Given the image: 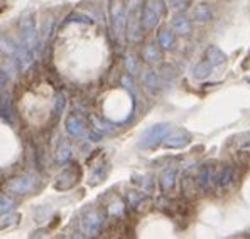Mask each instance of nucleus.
I'll return each mask as SVG.
<instances>
[{
  "mask_svg": "<svg viewBox=\"0 0 250 239\" xmlns=\"http://www.w3.org/2000/svg\"><path fill=\"white\" fill-rule=\"evenodd\" d=\"M227 61V54L223 51H220L216 46H208L205 51L203 59L194 66V78L196 79H205L208 74H211V71L218 66H222Z\"/></svg>",
  "mask_w": 250,
  "mask_h": 239,
  "instance_id": "nucleus-1",
  "label": "nucleus"
},
{
  "mask_svg": "<svg viewBox=\"0 0 250 239\" xmlns=\"http://www.w3.org/2000/svg\"><path fill=\"white\" fill-rule=\"evenodd\" d=\"M163 14H164L163 0H146L144 7H142V14H141L142 29H146V31L156 29V25L161 22Z\"/></svg>",
  "mask_w": 250,
  "mask_h": 239,
  "instance_id": "nucleus-2",
  "label": "nucleus"
},
{
  "mask_svg": "<svg viewBox=\"0 0 250 239\" xmlns=\"http://www.w3.org/2000/svg\"><path fill=\"white\" fill-rule=\"evenodd\" d=\"M171 131V127H169L167 123H157V125H152V127H149L144 133L141 135V138H139L137 145L139 148H154V147H157L159 143H163V140L166 138V135Z\"/></svg>",
  "mask_w": 250,
  "mask_h": 239,
  "instance_id": "nucleus-3",
  "label": "nucleus"
},
{
  "mask_svg": "<svg viewBox=\"0 0 250 239\" xmlns=\"http://www.w3.org/2000/svg\"><path fill=\"white\" fill-rule=\"evenodd\" d=\"M139 12V0H128V10H127V22H125V31H127V39L132 42H137L141 39V29L142 20Z\"/></svg>",
  "mask_w": 250,
  "mask_h": 239,
  "instance_id": "nucleus-4",
  "label": "nucleus"
},
{
  "mask_svg": "<svg viewBox=\"0 0 250 239\" xmlns=\"http://www.w3.org/2000/svg\"><path fill=\"white\" fill-rule=\"evenodd\" d=\"M19 34H21V44L27 51L34 53L36 46H38V29H36L34 16L29 14L24 16L19 22Z\"/></svg>",
  "mask_w": 250,
  "mask_h": 239,
  "instance_id": "nucleus-5",
  "label": "nucleus"
},
{
  "mask_svg": "<svg viewBox=\"0 0 250 239\" xmlns=\"http://www.w3.org/2000/svg\"><path fill=\"white\" fill-rule=\"evenodd\" d=\"M125 22H127V14H125L124 2L122 0H110V24H112L113 36L117 39L122 36Z\"/></svg>",
  "mask_w": 250,
  "mask_h": 239,
  "instance_id": "nucleus-6",
  "label": "nucleus"
},
{
  "mask_svg": "<svg viewBox=\"0 0 250 239\" xmlns=\"http://www.w3.org/2000/svg\"><path fill=\"white\" fill-rule=\"evenodd\" d=\"M36 189V179L32 175H21V177L10 179L7 182V190L10 194H17V196H24Z\"/></svg>",
  "mask_w": 250,
  "mask_h": 239,
  "instance_id": "nucleus-7",
  "label": "nucleus"
},
{
  "mask_svg": "<svg viewBox=\"0 0 250 239\" xmlns=\"http://www.w3.org/2000/svg\"><path fill=\"white\" fill-rule=\"evenodd\" d=\"M102 224H104L102 216L98 214L97 211H90L82 218L80 227H82V233L84 236L93 238V236H98V233H100V229H102Z\"/></svg>",
  "mask_w": 250,
  "mask_h": 239,
  "instance_id": "nucleus-8",
  "label": "nucleus"
},
{
  "mask_svg": "<svg viewBox=\"0 0 250 239\" xmlns=\"http://www.w3.org/2000/svg\"><path fill=\"white\" fill-rule=\"evenodd\" d=\"M78 179H80V168H78V165H73V167L61 172L56 184H54V187H56L58 190H68L78 182Z\"/></svg>",
  "mask_w": 250,
  "mask_h": 239,
  "instance_id": "nucleus-9",
  "label": "nucleus"
},
{
  "mask_svg": "<svg viewBox=\"0 0 250 239\" xmlns=\"http://www.w3.org/2000/svg\"><path fill=\"white\" fill-rule=\"evenodd\" d=\"M189 142H191L189 131L179 128V130H174L172 133L169 131L166 135V138L163 140V145L166 147V148H183V147H186Z\"/></svg>",
  "mask_w": 250,
  "mask_h": 239,
  "instance_id": "nucleus-10",
  "label": "nucleus"
},
{
  "mask_svg": "<svg viewBox=\"0 0 250 239\" xmlns=\"http://www.w3.org/2000/svg\"><path fill=\"white\" fill-rule=\"evenodd\" d=\"M233 180H235V168L231 167V165L220 167L218 170H215V174H213V182H215L220 189H225V187H229Z\"/></svg>",
  "mask_w": 250,
  "mask_h": 239,
  "instance_id": "nucleus-11",
  "label": "nucleus"
},
{
  "mask_svg": "<svg viewBox=\"0 0 250 239\" xmlns=\"http://www.w3.org/2000/svg\"><path fill=\"white\" fill-rule=\"evenodd\" d=\"M172 31L176 32V34L179 36H189L191 31H193V24H191V20L188 19V16L185 14H176L174 17H172Z\"/></svg>",
  "mask_w": 250,
  "mask_h": 239,
  "instance_id": "nucleus-12",
  "label": "nucleus"
},
{
  "mask_svg": "<svg viewBox=\"0 0 250 239\" xmlns=\"http://www.w3.org/2000/svg\"><path fill=\"white\" fill-rule=\"evenodd\" d=\"M64 125H66V131H68L69 135H73V137H80V135L84 133V121L82 116L75 115V113L68 115Z\"/></svg>",
  "mask_w": 250,
  "mask_h": 239,
  "instance_id": "nucleus-13",
  "label": "nucleus"
},
{
  "mask_svg": "<svg viewBox=\"0 0 250 239\" xmlns=\"http://www.w3.org/2000/svg\"><path fill=\"white\" fill-rule=\"evenodd\" d=\"M230 145L233 147V150L237 153L250 152V131H244V133H238L237 137L230 140Z\"/></svg>",
  "mask_w": 250,
  "mask_h": 239,
  "instance_id": "nucleus-14",
  "label": "nucleus"
},
{
  "mask_svg": "<svg viewBox=\"0 0 250 239\" xmlns=\"http://www.w3.org/2000/svg\"><path fill=\"white\" fill-rule=\"evenodd\" d=\"M176 175H178V168H174V167L166 168V170L161 174L159 185H161V189H163V192L172 190V187H174V184H176Z\"/></svg>",
  "mask_w": 250,
  "mask_h": 239,
  "instance_id": "nucleus-15",
  "label": "nucleus"
},
{
  "mask_svg": "<svg viewBox=\"0 0 250 239\" xmlns=\"http://www.w3.org/2000/svg\"><path fill=\"white\" fill-rule=\"evenodd\" d=\"M157 42L163 49H172L176 44V36L174 31L171 29H161L159 34H157Z\"/></svg>",
  "mask_w": 250,
  "mask_h": 239,
  "instance_id": "nucleus-16",
  "label": "nucleus"
},
{
  "mask_svg": "<svg viewBox=\"0 0 250 239\" xmlns=\"http://www.w3.org/2000/svg\"><path fill=\"white\" fill-rule=\"evenodd\" d=\"M213 174H215V170H213L208 164L203 165L196 174V184L201 187V189H207V187L209 185V182L213 180Z\"/></svg>",
  "mask_w": 250,
  "mask_h": 239,
  "instance_id": "nucleus-17",
  "label": "nucleus"
},
{
  "mask_svg": "<svg viewBox=\"0 0 250 239\" xmlns=\"http://www.w3.org/2000/svg\"><path fill=\"white\" fill-rule=\"evenodd\" d=\"M142 56H144V59L147 62H157L161 59V49L154 42L147 44L144 47V51H142Z\"/></svg>",
  "mask_w": 250,
  "mask_h": 239,
  "instance_id": "nucleus-18",
  "label": "nucleus"
},
{
  "mask_svg": "<svg viewBox=\"0 0 250 239\" xmlns=\"http://www.w3.org/2000/svg\"><path fill=\"white\" fill-rule=\"evenodd\" d=\"M194 19L200 20V22L211 19V12H209V7L207 3H200V5L194 9Z\"/></svg>",
  "mask_w": 250,
  "mask_h": 239,
  "instance_id": "nucleus-19",
  "label": "nucleus"
},
{
  "mask_svg": "<svg viewBox=\"0 0 250 239\" xmlns=\"http://www.w3.org/2000/svg\"><path fill=\"white\" fill-rule=\"evenodd\" d=\"M69 157H71V148H69L68 145H62L61 148L56 152V162H58V164H64V162H68Z\"/></svg>",
  "mask_w": 250,
  "mask_h": 239,
  "instance_id": "nucleus-20",
  "label": "nucleus"
},
{
  "mask_svg": "<svg viewBox=\"0 0 250 239\" xmlns=\"http://www.w3.org/2000/svg\"><path fill=\"white\" fill-rule=\"evenodd\" d=\"M12 209H14V201L9 199L7 196H0V216L7 214Z\"/></svg>",
  "mask_w": 250,
  "mask_h": 239,
  "instance_id": "nucleus-21",
  "label": "nucleus"
},
{
  "mask_svg": "<svg viewBox=\"0 0 250 239\" xmlns=\"http://www.w3.org/2000/svg\"><path fill=\"white\" fill-rule=\"evenodd\" d=\"M142 79H144V83L150 88V90H156L157 88V78H156V73L154 71H146L144 76H142Z\"/></svg>",
  "mask_w": 250,
  "mask_h": 239,
  "instance_id": "nucleus-22",
  "label": "nucleus"
},
{
  "mask_svg": "<svg viewBox=\"0 0 250 239\" xmlns=\"http://www.w3.org/2000/svg\"><path fill=\"white\" fill-rule=\"evenodd\" d=\"M167 2H169V5L174 7V9H185L191 0H167Z\"/></svg>",
  "mask_w": 250,
  "mask_h": 239,
  "instance_id": "nucleus-23",
  "label": "nucleus"
},
{
  "mask_svg": "<svg viewBox=\"0 0 250 239\" xmlns=\"http://www.w3.org/2000/svg\"><path fill=\"white\" fill-rule=\"evenodd\" d=\"M54 101H56V110H54V113L60 115V113L62 111V106H64V98H62V94H58Z\"/></svg>",
  "mask_w": 250,
  "mask_h": 239,
  "instance_id": "nucleus-24",
  "label": "nucleus"
},
{
  "mask_svg": "<svg viewBox=\"0 0 250 239\" xmlns=\"http://www.w3.org/2000/svg\"><path fill=\"white\" fill-rule=\"evenodd\" d=\"M122 209H124L122 202H117V204H113L112 207L108 209V212L110 214H122Z\"/></svg>",
  "mask_w": 250,
  "mask_h": 239,
  "instance_id": "nucleus-25",
  "label": "nucleus"
},
{
  "mask_svg": "<svg viewBox=\"0 0 250 239\" xmlns=\"http://www.w3.org/2000/svg\"><path fill=\"white\" fill-rule=\"evenodd\" d=\"M127 68H128V71H130V73H134L135 69H137V64L134 62V57H132V56L127 57Z\"/></svg>",
  "mask_w": 250,
  "mask_h": 239,
  "instance_id": "nucleus-26",
  "label": "nucleus"
},
{
  "mask_svg": "<svg viewBox=\"0 0 250 239\" xmlns=\"http://www.w3.org/2000/svg\"><path fill=\"white\" fill-rule=\"evenodd\" d=\"M7 83H9V78H7L5 73L0 69V90H2L3 86H7Z\"/></svg>",
  "mask_w": 250,
  "mask_h": 239,
  "instance_id": "nucleus-27",
  "label": "nucleus"
},
{
  "mask_svg": "<svg viewBox=\"0 0 250 239\" xmlns=\"http://www.w3.org/2000/svg\"><path fill=\"white\" fill-rule=\"evenodd\" d=\"M3 5H5V0H0V10L3 9Z\"/></svg>",
  "mask_w": 250,
  "mask_h": 239,
  "instance_id": "nucleus-28",
  "label": "nucleus"
},
{
  "mask_svg": "<svg viewBox=\"0 0 250 239\" xmlns=\"http://www.w3.org/2000/svg\"><path fill=\"white\" fill-rule=\"evenodd\" d=\"M247 83H249V84H250V78H247Z\"/></svg>",
  "mask_w": 250,
  "mask_h": 239,
  "instance_id": "nucleus-29",
  "label": "nucleus"
}]
</instances>
